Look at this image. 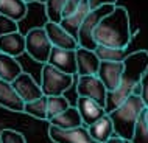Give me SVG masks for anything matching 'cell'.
I'll return each instance as SVG.
<instances>
[{
	"label": "cell",
	"mask_w": 148,
	"mask_h": 143,
	"mask_svg": "<svg viewBox=\"0 0 148 143\" xmlns=\"http://www.w3.org/2000/svg\"><path fill=\"white\" fill-rule=\"evenodd\" d=\"M49 123L59 129H75V128H79V126H84L81 114H79L77 106H70L67 110H64L56 117H53L51 120H49Z\"/></svg>",
	"instance_id": "obj_18"
},
{
	"label": "cell",
	"mask_w": 148,
	"mask_h": 143,
	"mask_svg": "<svg viewBox=\"0 0 148 143\" xmlns=\"http://www.w3.org/2000/svg\"><path fill=\"white\" fill-rule=\"evenodd\" d=\"M44 28H45L47 36H49L50 42L53 44V47L66 48V50H77L79 47L78 39H75L69 31L64 30L61 23H55V22L47 20L44 23Z\"/></svg>",
	"instance_id": "obj_9"
},
{
	"label": "cell",
	"mask_w": 148,
	"mask_h": 143,
	"mask_svg": "<svg viewBox=\"0 0 148 143\" xmlns=\"http://www.w3.org/2000/svg\"><path fill=\"white\" fill-rule=\"evenodd\" d=\"M19 22L13 20V19L6 17V16L0 14V36H5L10 33H16L19 31Z\"/></svg>",
	"instance_id": "obj_28"
},
{
	"label": "cell",
	"mask_w": 148,
	"mask_h": 143,
	"mask_svg": "<svg viewBox=\"0 0 148 143\" xmlns=\"http://www.w3.org/2000/svg\"><path fill=\"white\" fill-rule=\"evenodd\" d=\"M123 75L122 82L112 92H108L106 98V114H111L117 107H120L131 95L134 93V89L140 84L143 75L148 72V51L137 50L134 53H130L123 61Z\"/></svg>",
	"instance_id": "obj_1"
},
{
	"label": "cell",
	"mask_w": 148,
	"mask_h": 143,
	"mask_svg": "<svg viewBox=\"0 0 148 143\" xmlns=\"http://www.w3.org/2000/svg\"><path fill=\"white\" fill-rule=\"evenodd\" d=\"M49 137L55 143H98L90 136L87 126H79L75 129H59L50 125Z\"/></svg>",
	"instance_id": "obj_8"
},
{
	"label": "cell",
	"mask_w": 148,
	"mask_h": 143,
	"mask_svg": "<svg viewBox=\"0 0 148 143\" xmlns=\"http://www.w3.org/2000/svg\"><path fill=\"white\" fill-rule=\"evenodd\" d=\"M77 107H78L79 114H81L83 125L87 126V128L106 115L105 106H101L100 103L90 100V98H86V97H78Z\"/></svg>",
	"instance_id": "obj_13"
},
{
	"label": "cell",
	"mask_w": 148,
	"mask_h": 143,
	"mask_svg": "<svg viewBox=\"0 0 148 143\" xmlns=\"http://www.w3.org/2000/svg\"><path fill=\"white\" fill-rule=\"evenodd\" d=\"M115 6L117 5H105V6L95 8V10H90V13L87 14V17L84 19L81 28H79V33H78L79 47L87 48V50L97 48L98 44L95 42L94 33H95V30H97V27L100 25V22H101L109 13H112Z\"/></svg>",
	"instance_id": "obj_6"
},
{
	"label": "cell",
	"mask_w": 148,
	"mask_h": 143,
	"mask_svg": "<svg viewBox=\"0 0 148 143\" xmlns=\"http://www.w3.org/2000/svg\"><path fill=\"white\" fill-rule=\"evenodd\" d=\"M100 58L97 56L95 50H87L83 47L77 48V67L78 76H87V75H98L100 69Z\"/></svg>",
	"instance_id": "obj_14"
},
{
	"label": "cell",
	"mask_w": 148,
	"mask_h": 143,
	"mask_svg": "<svg viewBox=\"0 0 148 143\" xmlns=\"http://www.w3.org/2000/svg\"><path fill=\"white\" fill-rule=\"evenodd\" d=\"M81 5V0H67L66 2V6H64V13H62V19L64 17H69L75 13V11L79 8Z\"/></svg>",
	"instance_id": "obj_29"
},
{
	"label": "cell",
	"mask_w": 148,
	"mask_h": 143,
	"mask_svg": "<svg viewBox=\"0 0 148 143\" xmlns=\"http://www.w3.org/2000/svg\"><path fill=\"white\" fill-rule=\"evenodd\" d=\"M49 98V120L56 117L64 110L70 107V103L64 95H56V97H47Z\"/></svg>",
	"instance_id": "obj_25"
},
{
	"label": "cell",
	"mask_w": 148,
	"mask_h": 143,
	"mask_svg": "<svg viewBox=\"0 0 148 143\" xmlns=\"http://www.w3.org/2000/svg\"><path fill=\"white\" fill-rule=\"evenodd\" d=\"M0 51L10 54V56H14V58L27 53L25 36H23L21 31L0 36Z\"/></svg>",
	"instance_id": "obj_17"
},
{
	"label": "cell",
	"mask_w": 148,
	"mask_h": 143,
	"mask_svg": "<svg viewBox=\"0 0 148 143\" xmlns=\"http://www.w3.org/2000/svg\"><path fill=\"white\" fill-rule=\"evenodd\" d=\"M90 5H89V0H81V5L77 11H75L72 16L69 17H64L61 20V25L62 28L66 31H69V33L73 36L75 39H78V33H79V28H81L83 22H84V19L87 17V14L90 13Z\"/></svg>",
	"instance_id": "obj_16"
},
{
	"label": "cell",
	"mask_w": 148,
	"mask_h": 143,
	"mask_svg": "<svg viewBox=\"0 0 148 143\" xmlns=\"http://www.w3.org/2000/svg\"><path fill=\"white\" fill-rule=\"evenodd\" d=\"M23 114L30 115L36 120H49V98L44 95L34 101L25 103Z\"/></svg>",
	"instance_id": "obj_22"
},
{
	"label": "cell",
	"mask_w": 148,
	"mask_h": 143,
	"mask_svg": "<svg viewBox=\"0 0 148 143\" xmlns=\"http://www.w3.org/2000/svg\"><path fill=\"white\" fill-rule=\"evenodd\" d=\"M13 86H14L16 92L19 93V97H21L25 103L34 101V100H38V98L44 97L41 84H38V82L34 81V78L31 76L30 73H27V72H22V73L14 79Z\"/></svg>",
	"instance_id": "obj_10"
},
{
	"label": "cell",
	"mask_w": 148,
	"mask_h": 143,
	"mask_svg": "<svg viewBox=\"0 0 148 143\" xmlns=\"http://www.w3.org/2000/svg\"><path fill=\"white\" fill-rule=\"evenodd\" d=\"M28 13V3L25 0H0V14L21 22L27 17Z\"/></svg>",
	"instance_id": "obj_19"
},
{
	"label": "cell",
	"mask_w": 148,
	"mask_h": 143,
	"mask_svg": "<svg viewBox=\"0 0 148 143\" xmlns=\"http://www.w3.org/2000/svg\"><path fill=\"white\" fill-rule=\"evenodd\" d=\"M34 2H38V3H42V5H45V3L49 2V0H34Z\"/></svg>",
	"instance_id": "obj_33"
},
{
	"label": "cell",
	"mask_w": 148,
	"mask_h": 143,
	"mask_svg": "<svg viewBox=\"0 0 148 143\" xmlns=\"http://www.w3.org/2000/svg\"><path fill=\"white\" fill-rule=\"evenodd\" d=\"M143 114H145V120H147V125H148V107L145 109V112H143Z\"/></svg>",
	"instance_id": "obj_34"
},
{
	"label": "cell",
	"mask_w": 148,
	"mask_h": 143,
	"mask_svg": "<svg viewBox=\"0 0 148 143\" xmlns=\"http://www.w3.org/2000/svg\"><path fill=\"white\" fill-rule=\"evenodd\" d=\"M123 62H111V61H101L98 69L97 76L103 81L106 86L108 92H112L122 82V75H123Z\"/></svg>",
	"instance_id": "obj_12"
},
{
	"label": "cell",
	"mask_w": 148,
	"mask_h": 143,
	"mask_svg": "<svg viewBox=\"0 0 148 143\" xmlns=\"http://www.w3.org/2000/svg\"><path fill=\"white\" fill-rule=\"evenodd\" d=\"M95 53L100 58V61H111V62H123L128 56L126 48H114V47L98 45L95 48Z\"/></svg>",
	"instance_id": "obj_23"
},
{
	"label": "cell",
	"mask_w": 148,
	"mask_h": 143,
	"mask_svg": "<svg viewBox=\"0 0 148 143\" xmlns=\"http://www.w3.org/2000/svg\"><path fill=\"white\" fill-rule=\"evenodd\" d=\"M89 5L92 10H95L105 5H117V0H89Z\"/></svg>",
	"instance_id": "obj_31"
},
{
	"label": "cell",
	"mask_w": 148,
	"mask_h": 143,
	"mask_svg": "<svg viewBox=\"0 0 148 143\" xmlns=\"http://www.w3.org/2000/svg\"><path fill=\"white\" fill-rule=\"evenodd\" d=\"M73 84V75L64 73L51 64H42L41 70V87L45 97L64 95Z\"/></svg>",
	"instance_id": "obj_4"
},
{
	"label": "cell",
	"mask_w": 148,
	"mask_h": 143,
	"mask_svg": "<svg viewBox=\"0 0 148 143\" xmlns=\"http://www.w3.org/2000/svg\"><path fill=\"white\" fill-rule=\"evenodd\" d=\"M140 89H142L140 97H142L143 103H145V106L148 107V72L143 75V78H142V81H140Z\"/></svg>",
	"instance_id": "obj_30"
},
{
	"label": "cell",
	"mask_w": 148,
	"mask_h": 143,
	"mask_svg": "<svg viewBox=\"0 0 148 143\" xmlns=\"http://www.w3.org/2000/svg\"><path fill=\"white\" fill-rule=\"evenodd\" d=\"M95 42L98 45L114 47V48H128L133 33H131L130 14L125 6H115L112 13H109L100 22L94 33Z\"/></svg>",
	"instance_id": "obj_2"
},
{
	"label": "cell",
	"mask_w": 148,
	"mask_h": 143,
	"mask_svg": "<svg viewBox=\"0 0 148 143\" xmlns=\"http://www.w3.org/2000/svg\"><path fill=\"white\" fill-rule=\"evenodd\" d=\"M66 2H67V0H49V2L45 3L47 20H49V22H55V23H61Z\"/></svg>",
	"instance_id": "obj_24"
},
{
	"label": "cell",
	"mask_w": 148,
	"mask_h": 143,
	"mask_svg": "<svg viewBox=\"0 0 148 143\" xmlns=\"http://www.w3.org/2000/svg\"><path fill=\"white\" fill-rule=\"evenodd\" d=\"M25 2H27V3H31V2H34V0H25Z\"/></svg>",
	"instance_id": "obj_35"
},
{
	"label": "cell",
	"mask_w": 148,
	"mask_h": 143,
	"mask_svg": "<svg viewBox=\"0 0 148 143\" xmlns=\"http://www.w3.org/2000/svg\"><path fill=\"white\" fill-rule=\"evenodd\" d=\"M49 64L56 67L64 73L69 75H77L78 67H77V50H66V48H58L53 47L49 58Z\"/></svg>",
	"instance_id": "obj_11"
},
{
	"label": "cell",
	"mask_w": 148,
	"mask_h": 143,
	"mask_svg": "<svg viewBox=\"0 0 148 143\" xmlns=\"http://www.w3.org/2000/svg\"><path fill=\"white\" fill-rule=\"evenodd\" d=\"M77 95L86 97L90 100L100 103L101 106H106L108 89L103 84V81L97 75H87V76H78L77 82Z\"/></svg>",
	"instance_id": "obj_7"
},
{
	"label": "cell",
	"mask_w": 148,
	"mask_h": 143,
	"mask_svg": "<svg viewBox=\"0 0 148 143\" xmlns=\"http://www.w3.org/2000/svg\"><path fill=\"white\" fill-rule=\"evenodd\" d=\"M0 143H27V138L19 131L5 128L0 131Z\"/></svg>",
	"instance_id": "obj_27"
},
{
	"label": "cell",
	"mask_w": 148,
	"mask_h": 143,
	"mask_svg": "<svg viewBox=\"0 0 148 143\" xmlns=\"http://www.w3.org/2000/svg\"><path fill=\"white\" fill-rule=\"evenodd\" d=\"M87 129H89L90 136L94 137V140H97L98 143H106L115 134L112 120H111V117L108 114L100 118L98 121H95L94 125H90Z\"/></svg>",
	"instance_id": "obj_21"
},
{
	"label": "cell",
	"mask_w": 148,
	"mask_h": 143,
	"mask_svg": "<svg viewBox=\"0 0 148 143\" xmlns=\"http://www.w3.org/2000/svg\"><path fill=\"white\" fill-rule=\"evenodd\" d=\"M0 107H5L10 112H23L25 101L16 92L13 82L0 79Z\"/></svg>",
	"instance_id": "obj_15"
},
{
	"label": "cell",
	"mask_w": 148,
	"mask_h": 143,
	"mask_svg": "<svg viewBox=\"0 0 148 143\" xmlns=\"http://www.w3.org/2000/svg\"><path fill=\"white\" fill-rule=\"evenodd\" d=\"M145 109H147V106L143 103L142 97L133 93L120 107H117L111 114H108L111 117V120H112L115 136L122 137L126 142L133 140L137 121Z\"/></svg>",
	"instance_id": "obj_3"
},
{
	"label": "cell",
	"mask_w": 148,
	"mask_h": 143,
	"mask_svg": "<svg viewBox=\"0 0 148 143\" xmlns=\"http://www.w3.org/2000/svg\"><path fill=\"white\" fill-rule=\"evenodd\" d=\"M143 112L137 121V126H136V131H134V137L131 140V143H148V125H147L145 114Z\"/></svg>",
	"instance_id": "obj_26"
},
{
	"label": "cell",
	"mask_w": 148,
	"mask_h": 143,
	"mask_svg": "<svg viewBox=\"0 0 148 143\" xmlns=\"http://www.w3.org/2000/svg\"><path fill=\"white\" fill-rule=\"evenodd\" d=\"M22 72V65L17 62V58L0 51V79L13 82Z\"/></svg>",
	"instance_id": "obj_20"
},
{
	"label": "cell",
	"mask_w": 148,
	"mask_h": 143,
	"mask_svg": "<svg viewBox=\"0 0 148 143\" xmlns=\"http://www.w3.org/2000/svg\"><path fill=\"white\" fill-rule=\"evenodd\" d=\"M106 143H126V140H123L122 137H119V136H115V134H114V136L111 137Z\"/></svg>",
	"instance_id": "obj_32"
},
{
	"label": "cell",
	"mask_w": 148,
	"mask_h": 143,
	"mask_svg": "<svg viewBox=\"0 0 148 143\" xmlns=\"http://www.w3.org/2000/svg\"><path fill=\"white\" fill-rule=\"evenodd\" d=\"M25 45H27V54L39 62V64H47L50 58V53L53 50V44L50 42L47 31L44 27H34L28 30L25 34Z\"/></svg>",
	"instance_id": "obj_5"
}]
</instances>
